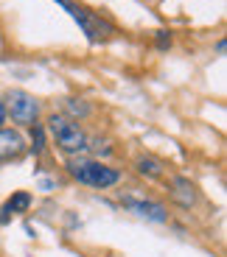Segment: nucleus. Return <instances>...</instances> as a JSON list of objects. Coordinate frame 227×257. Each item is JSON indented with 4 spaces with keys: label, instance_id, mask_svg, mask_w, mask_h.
I'll use <instances>...</instances> for the list:
<instances>
[{
    "label": "nucleus",
    "instance_id": "12",
    "mask_svg": "<svg viewBox=\"0 0 227 257\" xmlns=\"http://www.w3.org/2000/svg\"><path fill=\"white\" fill-rule=\"evenodd\" d=\"M34 151H37V154L42 151V128L39 126H34Z\"/></svg>",
    "mask_w": 227,
    "mask_h": 257
},
{
    "label": "nucleus",
    "instance_id": "2",
    "mask_svg": "<svg viewBox=\"0 0 227 257\" xmlns=\"http://www.w3.org/2000/svg\"><path fill=\"white\" fill-rule=\"evenodd\" d=\"M48 132L53 135L56 146L65 151V154H79V151H85L87 148V135L79 128V123L67 120L62 115H51L48 120Z\"/></svg>",
    "mask_w": 227,
    "mask_h": 257
},
{
    "label": "nucleus",
    "instance_id": "13",
    "mask_svg": "<svg viewBox=\"0 0 227 257\" xmlns=\"http://www.w3.org/2000/svg\"><path fill=\"white\" fill-rule=\"evenodd\" d=\"M3 123H6V103L0 101V126H3Z\"/></svg>",
    "mask_w": 227,
    "mask_h": 257
},
{
    "label": "nucleus",
    "instance_id": "11",
    "mask_svg": "<svg viewBox=\"0 0 227 257\" xmlns=\"http://www.w3.org/2000/svg\"><path fill=\"white\" fill-rule=\"evenodd\" d=\"M169 45H171V37H169V31H157V48H160V51H166Z\"/></svg>",
    "mask_w": 227,
    "mask_h": 257
},
{
    "label": "nucleus",
    "instance_id": "6",
    "mask_svg": "<svg viewBox=\"0 0 227 257\" xmlns=\"http://www.w3.org/2000/svg\"><path fill=\"white\" fill-rule=\"evenodd\" d=\"M123 207H129L132 212H137V215H143V218H149V221H157V224H163V221L169 218V215H166V207L157 204V201H146V199H123Z\"/></svg>",
    "mask_w": 227,
    "mask_h": 257
},
{
    "label": "nucleus",
    "instance_id": "5",
    "mask_svg": "<svg viewBox=\"0 0 227 257\" xmlns=\"http://www.w3.org/2000/svg\"><path fill=\"white\" fill-rule=\"evenodd\" d=\"M23 151H26L23 135H20V132H12V128H0V162L17 160Z\"/></svg>",
    "mask_w": 227,
    "mask_h": 257
},
{
    "label": "nucleus",
    "instance_id": "3",
    "mask_svg": "<svg viewBox=\"0 0 227 257\" xmlns=\"http://www.w3.org/2000/svg\"><path fill=\"white\" fill-rule=\"evenodd\" d=\"M6 112H12V120L20 123V126H34L37 123V115H39V103L34 95L23 90H12L6 98Z\"/></svg>",
    "mask_w": 227,
    "mask_h": 257
},
{
    "label": "nucleus",
    "instance_id": "1",
    "mask_svg": "<svg viewBox=\"0 0 227 257\" xmlns=\"http://www.w3.org/2000/svg\"><path fill=\"white\" fill-rule=\"evenodd\" d=\"M67 174L73 179H79L82 185L98 187V190L112 187L121 182V174H118L115 168L104 165V162H96V160H70L67 162Z\"/></svg>",
    "mask_w": 227,
    "mask_h": 257
},
{
    "label": "nucleus",
    "instance_id": "10",
    "mask_svg": "<svg viewBox=\"0 0 227 257\" xmlns=\"http://www.w3.org/2000/svg\"><path fill=\"white\" fill-rule=\"evenodd\" d=\"M65 106H67V112H70V115H79V117H87V115H90V106H87L85 101H76V98L65 101Z\"/></svg>",
    "mask_w": 227,
    "mask_h": 257
},
{
    "label": "nucleus",
    "instance_id": "9",
    "mask_svg": "<svg viewBox=\"0 0 227 257\" xmlns=\"http://www.w3.org/2000/svg\"><path fill=\"white\" fill-rule=\"evenodd\" d=\"M135 168L140 176H149V179H160L163 176V162H157L155 157H137Z\"/></svg>",
    "mask_w": 227,
    "mask_h": 257
},
{
    "label": "nucleus",
    "instance_id": "14",
    "mask_svg": "<svg viewBox=\"0 0 227 257\" xmlns=\"http://www.w3.org/2000/svg\"><path fill=\"white\" fill-rule=\"evenodd\" d=\"M39 187H42V190H51V187H53V182H48V179H42V182H39Z\"/></svg>",
    "mask_w": 227,
    "mask_h": 257
},
{
    "label": "nucleus",
    "instance_id": "8",
    "mask_svg": "<svg viewBox=\"0 0 227 257\" xmlns=\"http://www.w3.org/2000/svg\"><path fill=\"white\" fill-rule=\"evenodd\" d=\"M28 207H31V196H28V193H23V190L14 193L12 199L3 204V210H0V212H3V215H0V224H6L9 215H14V212H26Z\"/></svg>",
    "mask_w": 227,
    "mask_h": 257
},
{
    "label": "nucleus",
    "instance_id": "4",
    "mask_svg": "<svg viewBox=\"0 0 227 257\" xmlns=\"http://www.w3.org/2000/svg\"><path fill=\"white\" fill-rule=\"evenodd\" d=\"M62 6L67 9V12L73 14V20H76L79 26L85 28V34L93 39V42H101V39H107L112 34V26L110 23H104V20H98L96 14H90L87 9H82V6H73V3H67V0H59Z\"/></svg>",
    "mask_w": 227,
    "mask_h": 257
},
{
    "label": "nucleus",
    "instance_id": "7",
    "mask_svg": "<svg viewBox=\"0 0 227 257\" xmlns=\"http://www.w3.org/2000/svg\"><path fill=\"white\" fill-rule=\"evenodd\" d=\"M171 196H174V201H177V204H182V207L196 204V187L191 185L188 179H182V176L171 179Z\"/></svg>",
    "mask_w": 227,
    "mask_h": 257
}]
</instances>
